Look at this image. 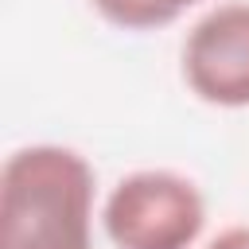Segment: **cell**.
Segmentation results:
<instances>
[{
    "instance_id": "1",
    "label": "cell",
    "mask_w": 249,
    "mask_h": 249,
    "mask_svg": "<svg viewBox=\"0 0 249 249\" xmlns=\"http://www.w3.org/2000/svg\"><path fill=\"white\" fill-rule=\"evenodd\" d=\"M93 167L62 144H27L0 171V249H93Z\"/></svg>"
},
{
    "instance_id": "2",
    "label": "cell",
    "mask_w": 249,
    "mask_h": 249,
    "mask_svg": "<svg viewBox=\"0 0 249 249\" xmlns=\"http://www.w3.org/2000/svg\"><path fill=\"white\" fill-rule=\"evenodd\" d=\"M101 226L117 249H191L206 226V202L187 175L144 167L109 191Z\"/></svg>"
},
{
    "instance_id": "3",
    "label": "cell",
    "mask_w": 249,
    "mask_h": 249,
    "mask_svg": "<svg viewBox=\"0 0 249 249\" xmlns=\"http://www.w3.org/2000/svg\"><path fill=\"white\" fill-rule=\"evenodd\" d=\"M183 82L206 105H249V0L218 4L187 31Z\"/></svg>"
},
{
    "instance_id": "4",
    "label": "cell",
    "mask_w": 249,
    "mask_h": 249,
    "mask_svg": "<svg viewBox=\"0 0 249 249\" xmlns=\"http://www.w3.org/2000/svg\"><path fill=\"white\" fill-rule=\"evenodd\" d=\"M89 4L105 23L121 31H156V27L175 23L187 8L202 0H89Z\"/></svg>"
},
{
    "instance_id": "5",
    "label": "cell",
    "mask_w": 249,
    "mask_h": 249,
    "mask_svg": "<svg viewBox=\"0 0 249 249\" xmlns=\"http://www.w3.org/2000/svg\"><path fill=\"white\" fill-rule=\"evenodd\" d=\"M206 249H249V226H230V230H222Z\"/></svg>"
}]
</instances>
